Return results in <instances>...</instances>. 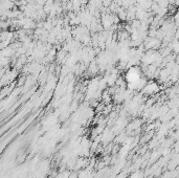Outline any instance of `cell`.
<instances>
[{"instance_id": "1", "label": "cell", "mask_w": 179, "mask_h": 178, "mask_svg": "<svg viewBox=\"0 0 179 178\" xmlns=\"http://www.w3.org/2000/svg\"><path fill=\"white\" fill-rule=\"evenodd\" d=\"M158 91H159V85L156 82L152 81V82L146 84V86L143 87V90H141V93L146 95H153L155 93H157Z\"/></svg>"}, {"instance_id": "2", "label": "cell", "mask_w": 179, "mask_h": 178, "mask_svg": "<svg viewBox=\"0 0 179 178\" xmlns=\"http://www.w3.org/2000/svg\"><path fill=\"white\" fill-rule=\"evenodd\" d=\"M174 5L176 6V7H179V0H175V3H174Z\"/></svg>"}, {"instance_id": "3", "label": "cell", "mask_w": 179, "mask_h": 178, "mask_svg": "<svg viewBox=\"0 0 179 178\" xmlns=\"http://www.w3.org/2000/svg\"><path fill=\"white\" fill-rule=\"evenodd\" d=\"M61 1H62V2H67L68 0H61Z\"/></svg>"}]
</instances>
